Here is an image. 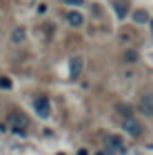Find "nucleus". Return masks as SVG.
<instances>
[{"instance_id":"1","label":"nucleus","mask_w":153,"mask_h":155,"mask_svg":"<svg viewBox=\"0 0 153 155\" xmlns=\"http://www.w3.org/2000/svg\"><path fill=\"white\" fill-rule=\"evenodd\" d=\"M124 131H127V135H131V137H140L142 135V131H144V126L138 122V120L131 115V117H124Z\"/></svg>"},{"instance_id":"2","label":"nucleus","mask_w":153,"mask_h":155,"mask_svg":"<svg viewBox=\"0 0 153 155\" xmlns=\"http://www.w3.org/2000/svg\"><path fill=\"white\" fill-rule=\"evenodd\" d=\"M107 151L111 153V155H122L124 151V142H122V137L120 135H109L107 137Z\"/></svg>"},{"instance_id":"3","label":"nucleus","mask_w":153,"mask_h":155,"mask_svg":"<svg viewBox=\"0 0 153 155\" xmlns=\"http://www.w3.org/2000/svg\"><path fill=\"white\" fill-rule=\"evenodd\" d=\"M33 107H36V113L40 117H49L51 115V104H49V97L45 95H38L36 102H33Z\"/></svg>"},{"instance_id":"4","label":"nucleus","mask_w":153,"mask_h":155,"mask_svg":"<svg viewBox=\"0 0 153 155\" xmlns=\"http://www.w3.org/2000/svg\"><path fill=\"white\" fill-rule=\"evenodd\" d=\"M11 124H13V133L22 135L25 129L29 126V120H27V115H25V113H13V115H11Z\"/></svg>"},{"instance_id":"5","label":"nucleus","mask_w":153,"mask_h":155,"mask_svg":"<svg viewBox=\"0 0 153 155\" xmlns=\"http://www.w3.org/2000/svg\"><path fill=\"white\" fill-rule=\"evenodd\" d=\"M140 111L144 115L153 117V93H147V95L140 97Z\"/></svg>"},{"instance_id":"6","label":"nucleus","mask_w":153,"mask_h":155,"mask_svg":"<svg viewBox=\"0 0 153 155\" xmlns=\"http://www.w3.org/2000/svg\"><path fill=\"white\" fill-rule=\"evenodd\" d=\"M67 22L71 27H82V22H85V18H82L80 11H69L67 13Z\"/></svg>"},{"instance_id":"7","label":"nucleus","mask_w":153,"mask_h":155,"mask_svg":"<svg viewBox=\"0 0 153 155\" xmlns=\"http://www.w3.org/2000/svg\"><path fill=\"white\" fill-rule=\"evenodd\" d=\"M69 73H71V78H80L82 73V58H73L71 64H69Z\"/></svg>"},{"instance_id":"8","label":"nucleus","mask_w":153,"mask_h":155,"mask_svg":"<svg viewBox=\"0 0 153 155\" xmlns=\"http://www.w3.org/2000/svg\"><path fill=\"white\" fill-rule=\"evenodd\" d=\"M25 29H20V27H16V29L11 31V45H22L25 42Z\"/></svg>"},{"instance_id":"9","label":"nucleus","mask_w":153,"mask_h":155,"mask_svg":"<svg viewBox=\"0 0 153 155\" xmlns=\"http://www.w3.org/2000/svg\"><path fill=\"white\" fill-rule=\"evenodd\" d=\"M115 111H118L122 117H131V115H133V109H131L129 104H124V102H118V104H115Z\"/></svg>"},{"instance_id":"10","label":"nucleus","mask_w":153,"mask_h":155,"mask_svg":"<svg viewBox=\"0 0 153 155\" xmlns=\"http://www.w3.org/2000/svg\"><path fill=\"white\" fill-rule=\"evenodd\" d=\"M133 20L138 25H142V22H149V13L144 11V9H138L135 13H133Z\"/></svg>"},{"instance_id":"11","label":"nucleus","mask_w":153,"mask_h":155,"mask_svg":"<svg viewBox=\"0 0 153 155\" xmlns=\"http://www.w3.org/2000/svg\"><path fill=\"white\" fill-rule=\"evenodd\" d=\"M124 62H129V64L138 62V51L135 49H127V51H124Z\"/></svg>"},{"instance_id":"12","label":"nucleus","mask_w":153,"mask_h":155,"mask_svg":"<svg viewBox=\"0 0 153 155\" xmlns=\"http://www.w3.org/2000/svg\"><path fill=\"white\" fill-rule=\"evenodd\" d=\"M115 13H118V18H124V16H127V5L118 0V2H115Z\"/></svg>"},{"instance_id":"13","label":"nucleus","mask_w":153,"mask_h":155,"mask_svg":"<svg viewBox=\"0 0 153 155\" xmlns=\"http://www.w3.org/2000/svg\"><path fill=\"white\" fill-rule=\"evenodd\" d=\"M0 89H11V80H9V78H0Z\"/></svg>"},{"instance_id":"14","label":"nucleus","mask_w":153,"mask_h":155,"mask_svg":"<svg viewBox=\"0 0 153 155\" xmlns=\"http://www.w3.org/2000/svg\"><path fill=\"white\" fill-rule=\"evenodd\" d=\"M67 5H73V7H80V5H85V0H65Z\"/></svg>"},{"instance_id":"15","label":"nucleus","mask_w":153,"mask_h":155,"mask_svg":"<svg viewBox=\"0 0 153 155\" xmlns=\"http://www.w3.org/2000/svg\"><path fill=\"white\" fill-rule=\"evenodd\" d=\"M5 131H7V124H5V122H0V133H5Z\"/></svg>"}]
</instances>
